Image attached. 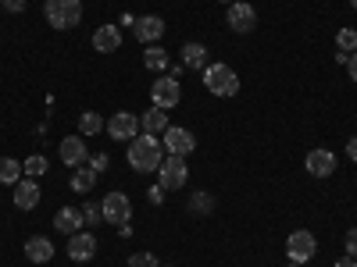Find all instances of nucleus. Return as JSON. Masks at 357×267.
Here are the masks:
<instances>
[{
    "label": "nucleus",
    "instance_id": "nucleus-32",
    "mask_svg": "<svg viewBox=\"0 0 357 267\" xmlns=\"http://www.w3.org/2000/svg\"><path fill=\"white\" fill-rule=\"evenodd\" d=\"M89 168H93V171H97V175H100V171H104V168H107V154H97V157H93V161H89Z\"/></svg>",
    "mask_w": 357,
    "mask_h": 267
},
{
    "label": "nucleus",
    "instance_id": "nucleus-11",
    "mask_svg": "<svg viewBox=\"0 0 357 267\" xmlns=\"http://www.w3.org/2000/svg\"><path fill=\"white\" fill-rule=\"evenodd\" d=\"M254 25H257V11L250 4H243V0L229 4V29L232 33H250Z\"/></svg>",
    "mask_w": 357,
    "mask_h": 267
},
{
    "label": "nucleus",
    "instance_id": "nucleus-3",
    "mask_svg": "<svg viewBox=\"0 0 357 267\" xmlns=\"http://www.w3.org/2000/svg\"><path fill=\"white\" fill-rule=\"evenodd\" d=\"M204 86H207V93H215V97H236L240 93V79H236V72L229 65H207Z\"/></svg>",
    "mask_w": 357,
    "mask_h": 267
},
{
    "label": "nucleus",
    "instance_id": "nucleus-28",
    "mask_svg": "<svg viewBox=\"0 0 357 267\" xmlns=\"http://www.w3.org/2000/svg\"><path fill=\"white\" fill-rule=\"evenodd\" d=\"M82 225H100L104 221V211H100V207L97 203H82Z\"/></svg>",
    "mask_w": 357,
    "mask_h": 267
},
{
    "label": "nucleus",
    "instance_id": "nucleus-25",
    "mask_svg": "<svg viewBox=\"0 0 357 267\" xmlns=\"http://www.w3.org/2000/svg\"><path fill=\"white\" fill-rule=\"evenodd\" d=\"M190 211H193V214H207V211H215V196H207V193H193Z\"/></svg>",
    "mask_w": 357,
    "mask_h": 267
},
{
    "label": "nucleus",
    "instance_id": "nucleus-35",
    "mask_svg": "<svg viewBox=\"0 0 357 267\" xmlns=\"http://www.w3.org/2000/svg\"><path fill=\"white\" fill-rule=\"evenodd\" d=\"M336 267H357V260H354V257H347V253H343V257H340V260H336Z\"/></svg>",
    "mask_w": 357,
    "mask_h": 267
},
{
    "label": "nucleus",
    "instance_id": "nucleus-5",
    "mask_svg": "<svg viewBox=\"0 0 357 267\" xmlns=\"http://www.w3.org/2000/svg\"><path fill=\"white\" fill-rule=\"evenodd\" d=\"M151 100H154V107H161V111L178 107V100H183V86H178V72H172V75H165V79H158V82L151 86Z\"/></svg>",
    "mask_w": 357,
    "mask_h": 267
},
{
    "label": "nucleus",
    "instance_id": "nucleus-22",
    "mask_svg": "<svg viewBox=\"0 0 357 267\" xmlns=\"http://www.w3.org/2000/svg\"><path fill=\"white\" fill-rule=\"evenodd\" d=\"M22 178V161L15 157H0V186H15Z\"/></svg>",
    "mask_w": 357,
    "mask_h": 267
},
{
    "label": "nucleus",
    "instance_id": "nucleus-36",
    "mask_svg": "<svg viewBox=\"0 0 357 267\" xmlns=\"http://www.w3.org/2000/svg\"><path fill=\"white\" fill-rule=\"evenodd\" d=\"M347 68H350V79L357 82V54H354V57H350V61H347Z\"/></svg>",
    "mask_w": 357,
    "mask_h": 267
},
{
    "label": "nucleus",
    "instance_id": "nucleus-37",
    "mask_svg": "<svg viewBox=\"0 0 357 267\" xmlns=\"http://www.w3.org/2000/svg\"><path fill=\"white\" fill-rule=\"evenodd\" d=\"M289 267H304V264H293V260H289Z\"/></svg>",
    "mask_w": 357,
    "mask_h": 267
},
{
    "label": "nucleus",
    "instance_id": "nucleus-1",
    "mask_svg": "<svg viewBox=\"0 0 357 267\" xmlns=\"http://www.w3.org/2000/svg\"><path fill=\"white\" fill-rule=\"evenodd\" d=\"M126 161L132 164V171H139V175H151V171H158V168H161L165 150H161V143H158L154 136H136V139L129 143V154H126Z\"/></svg>",
    "mask_w": 357,
    "mask_h": 267
},
{
    "label": "nucleus",
    "instance_id": "nucleus-4",
    "mask_svg": "<svg viewBox=\"0 0 357 267\" xmlns=\"http://www.w3.org/2000/svg\"><path fill=\"white\" fill-rule=\"evenodd\" d=\"M158 178H161V189L165 193H175V189H183L190 182V168H186V157H175L168 154L158 168Z\"/></svg>",
    "mask_w": 357,
    "mask_h": 267
},
{
    "label": "nucleus",
    "instance_id": "nucleus-7",
    "mask_svg": "<svg viewBox=\"0 0 357 267\" xmlns=\"http://www.w3.org/2000/svg\"><path fill=\"white\" fill-rule=\"evenodd\" d=\"M100 211H104V221H111V225H126V221L132 218V203H129L126 193H107L104 203H100Z\"/></svg>",
    "mask_w": 357,
    "mask_h": 267
},
{
    "label": "nucleus",
    "instance_id": "nucleus-33",
    "mask_svg": "<svg viewBox=\"0 0 357 267\" xmlns=\"http://www.w3.org/2000/svg\"><path fill=\"white\" fill-rule=\"evenodd\" d=\"M347 154H350V161L357 164V136H350V139H347Z\"/></svg>",
    "mask_w": 357,
    "mask_h": 267
},
{
    "label": "nucleus",
    "instance_id": "nucleus-27",
    "mask_svg": "<svg viewBox=\"0 0 357 267\" xmlns=\"http://www.w3.org/2000/svg\"><path fill=\"white\" fill-rule=\"evenodd\" d=\"M129 267H161V260H158L151 250H139V253L129 257Z\"/></svg>",
    "mask_w": 357,
    "mask_h": 267
},
{
    "label": "nucleus",
    "instance_id": "nucleus-30",
    "mask_svg": "<svg viewBox=\"0 0 357 267\" xmlns=\"http://www.w3.org/2000/svg\"><path fill=\"white\" fill-rule=\"evenodd\" d=\"M347 257H354V260H357V228H350V232H347Z\"/></svg>",
    "mask_w": 357,
    "mask_h": 267
},
{
    "label": "nucleus",
    "instance_id": "nucleus-15",
    "mask_svg": "<svg viewBox=\"0 0 357 267\" xmlns=\"http://www.w3.org/2000/svg\"><path fill=\"white\" fill-rule=\"evenodd\" d=\"M93 253H97V239H93V235H89V232H75L72 243H68V257L75 264H82V260H93Z\"/></svg>",
    "mask_w": 357,
    "mask_h": 267
},
{
    "label": "nucleus",
    "instance_id": "nucleus-14",
    "mask_svg": "<svg viewBox=\"0 0 357 267\" xmlns=\"http://www.w3.org/2000/svg\"><path fill=\"white\" fill-rule=\"evenodd\" d=\"M304 168H307V175H314V178H329V175L336 171V157H333V150H311V154L304 157Z\"/></svg>",
    "mask_w": 357,
    "mask_h": 267
},
{
    "label": "nucleus",
    "instance_id": "nucleus-9",
    "mask_svg": "<svg viewBox=\"0 0 357 267\" xmlns=\"http://www.w3.org/2000/svg\"><path fill=\"white\" fill-rule=\"evenodd\" d=\"M165 150L175 154V157H190L197 150V139L190 129H178V125H168L165 129Z\"/></svg>",
    "mask_w": 357,
    "mask_h": 267
},
{
    "label": "nucleus",
    "instance_id": "nucleus-31",
    "mask_svg": "<svg viewBox=\"0 0 357 267\" xmlns=\"http://www.w3.org/2000/svg\"><path fill=\"white\" fill-rule=\"evenodd\" d=\"M0 4H4L11 15H18V11H25V4H29V0H0Z\"/></svg>",
    "mask_w": 357,
    "mask_h": 267
},
{
    "label": "nucleus",
    "instance_id": "nucleus-16",
    "mask_svg": "<svg viewBox=\"0 0 357 267\" xmlns=\"http://www.w3.org/2000/svg\"><path fill=\"white\" fill-rule=\"evenodd\" d=\"M93 50H100V54L122 50V33H118V25H100L97 29L93 33Z\"/></svg>",
    "mask_w": 357,
    "mask_h": 267
},
{
    "label": "nucleus",
    "instance_id": "nucleus-8",
    "mask_svg": "<svg viewBox=\"0 0 357 267\" xmlns=\"http://www.w3.org/2000/svg\"><path fill=\"white\" fill-rule=\"evenodd\" d=\"M107 136L118 139V143H132L139 136V118L129 114V111H118L111 122H107Z\"/></svg>",
    "mask_w": 357,
    "mask_h": 267
},
{
    "label": "nucleus",
    "instance_id": "nucleus-34",
    "mask_svg": "<svg viewBox=\"0 0 357 267\" xmlns=\"http://www.w3.org/2000/svg\"><path fill=\"white\" fill-rule=\"evenodd\" d=\"M146 200H151V203H165V189H161V186L151 189V193H146Z\"/></svg>",
    "mask_w": 357,
    "mask_h": 267
},
{
    "label": "nucleus",
    "instance_id": "nucleus-18",
    "mask_svg": "<svg viewBox=\"0 0 357 267\" xmlns=\"http://www.w3.org/2000/svg\"><path fill=\"white\" fill-rule=\"evenodd\" d=\"M25 257L33 260V264H47V260L54 257V243L43 239V235H33V239L25 243Z\"/></svg>",
    "mask_w": 357,
    "mask_h": 267
},
{
    "label": "nucleus",
    "instance_id": "nucleus-23",
    "mask_svg": "<svg viewBox=\"0 0 357 267\" xmlns=\"http://www.w3.org/2000/svg\"><path fill=\"white\" fill-rule=\"evenodd\" d=\"M104 129V118L97 114V111H86L82 118H79V136H97Z\"/></svg>",
    "mask_w": 357,
    "mask_h": 267
},
{
    "label": "nucleus",
    "instance_id": "nucleus-6",
    "mask_svg": "<svg viewBox=\"0 0 357 267\" xmlns=\"http://www.w3.org/2000/svg\"><path fill=\"white\" fill-rule=\"evenodd\" d=\"M286 253H289V260L293 264H307L314 253H318V243H314V235L307 232V228H296L289 239H286Z\"/></svg>",
    "mask_w": 357,
    "mask_h": 267
},
{
    "label": "nucleus",
    "instance_id": "nucleus-39",
    "mask_svg": "<svg viewBox=\"0 0 357 267\" xmlns=\"http://www.w3.org/2000/svg\"><path fill=\"white\" fill-rule=\"evenodd\" d=\"M350 4H354V11H357V0H350Z\"/></svg>",
    "mask_w": 357,
    "mask_h": 267
},
{
    "label": "nucleus",
    "instance_id": "nucleus-2",
    "mask_svg": "<svg viewBox=\"0 0 357 267\" xmlns=\"http://www.w3.org/2000/svg\"><path fill=\"white\" fill-rule=\"evenodd\" d=\"M43 15L54 29H75L82 22V0H47L43 4Z\"/></svg>",
    "mask_w": 357,
    "mask_h": 267
},
{
    "label": "nucleus",
    "instance_id": "nucleus-26",
    "mask_svg": "<svg viewBox=\"0 0 357 267\" xmlns=\"http://www.w3.org/2000/svg\"><path fill=\"white\" fill-rule=\"evenodd\" d=\"M336 47L347 54V50H357V29H340L336 33Z\"/></svg>",
    "mask_w": 357,
    "mask_h": 267
},
{
    "label": "nucleus",
    "instance_id": "nucleus-24",
    "mask_svg": "<svg viewBox=\"0 0 357 267\" xmlns=\"http://www.w3.org/2000/svg\"><path fill=\"white\" fill-rule=\"evenodd\" d=\"M143 65L151 72H165L168 68V54L161 47H151V50H143Z\"/></svg>",
    "mask_w": 357,
    "mask_h": 267
},
{
    "label": "nucleus",
    "instance_id": "nucleus-17",
    "mask_svg": "<svg viewBox=\"0 0 357 267\" xmlns=\"http://www.w3.org/2000/svg\"><path fill=\"white\" fill-rule=\"evenodd\" d=\"M139 129L146 132V136H161L165 129H168V111H161V107H151L143 118H139Z\"/></svg>",
    "mask_w": 357,
    "mask_h": 267
},
{
    "label": "nucleus",
    "instance_id": "nucleus-21",
    "mask_svg": "<svg viewBox=\"0 0 357 267\" xmlns=\"http://www.w3.org/2000/svg\"><path fill=\"white\" fill-rule=\"evenodd\" d=\"M183 65L186 68H207V47L204 43H186L183 47Z\"/></svg>",
    "mask_w": 357,
    "mask_h": 267
},
{
    "label": "nucleus",
    "instance_id": "nucleus-38",
    "mask_svg": "<svg viewBox=\"0 0 357 267\" xmlns=\"http://www.w3.org/2000/svg\"><path fill=\"white\" fill-rule=\"evenodd\" d=\"M222 4H236V0H222Z\"/></svg>",
    "mask_w": 357,
    "mask_h": 267
},
{
    "label": "nucleus",
    "instance_id": "nucleus-10",
    "mask_svg": "<svg viewBox=\"0 0 357 267\" xmlns=\"http://www.w3.org/2000/svg\"><path fill=\"white\" fill-rule=\"evenodd\" d=\"M132 33H136V40L139 43H146V47H154L161 36H165V18H158V15H146V18H136V25H132Z\"/></svg>",
    "mask_w": 357,
    "mask_h": 267
},
{
    "label": "nucleus",
    "instance_id": "nucleus-20",
    "mask_svg": "<svg viewBox=\"0 0 357 267\" xmlns=\"http://www.w3.org/2000/svg\"><path fill=\"white\" fill-rule=\"evenodd\" d=\"M93 186H97V171L93 168H75V175H72V193H93Z\"/></svg>",
    "mask_w": 357,
    "mask_h": 267
},
{
    "label": "nucleus",
    "instance_id": "nucleus-12",
    "mask_svg": "<svg viewBox=\"0 0 357 267\" xmlns=\"http://www.w3.org/2000/svg\"><path fill=\"white\" fill-rule=\"evenodd\" d=\"M57 154H61V161H65L68 168H82V164L89 161V154H86V139H82V136H68V139H61Z\"/></svg>",
    "mask_w": 357,
    "mask_h": 267
},
{
    "label": "nucleus",
    "instance_id": "nucleus-19",
    "mask_svg": "<svg viewBox=\"0 0 357 267\" xmlns=\"http://www.w3.org/2000/svg\"><path fill=\"white\" fill-rule=\"evenodd\" d=\"M54 228H57V232H65V235H75V232L82 228V214L72 211V207H61V211L54 214Z\"/></svg>",
    "mask_w": 357,
    "mask_h": 267
},
{
    "label": "nucleus",
    "instance_id": "nucleus-29",
    "mask_svg": "<svg viewBox=\"0 0 357 267\" xmlns=\"http://www.w3.org/2000/svg\"><path fill=\"white\" fill-rule=\"evenodd\" d=\"M22 171H25L29 178H40V175L47 171V161H43V157H29V161H22Z\"/></svg>",
    "mask_w": 357,
    "mask_h": 267
},
{
    "label": "nucleus",
    "instance_id": "nucleus-13",
    "mask_svg": "<svg viewBox=\"0 0 357 267\" xmlns=\"http://www.w3.org/2000/svg\"><path fill=\"white\" fill-rule=\"evenodd\" d=\"M15 207H18V211H36V207H40L36 178H18V182H15Z\"/></svg>",
    "mask_w": 357,
    "mask_h": 267
}]
</instances>
